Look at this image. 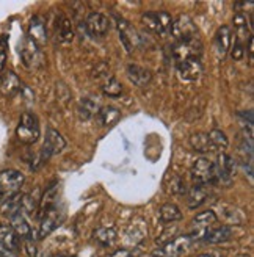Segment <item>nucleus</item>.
<instances>
[{
  "mask_svg": "<svg viewBox=\"0 0 254 257\" xmlns=\"http://www.w3.org/2000/svg\"><path fill=\"white\" fill-rule=\"evenodd\" d=\"M245 54H246L245 46L234 41V47H232V50H231V57H232V60H235V61L242 60V58L245 57Z\"/></svg>",
  "mask_w": 254,
  "mask_h": 257,
  "instance_id": "nucleus-33",
  "label": "nucleus"
},
{
  "mask_svg": "<svg viewBox=\"0 0 254 257\" xmlns=\"http://www.w3.org/2000/svg\"><path fill=\"white\" fill-rule=\"evenodd\" d=\"M19 54H21V58H22V63L25 64L27 68H40L43 64V54L40 47H38L30 38L27 36L25 40L22 41L21 47H19Z\"/></svg>",
  "mask_w": 254,
  "mask_h": 257,
  "instance_id": "nucleus-10",
  "label": "nucleus"
},
{
  "mask_svg": "<svg viewBox=\"0 0 254 257\" xmlns=\"http://www.w3.org/2000/svg\"><path fill=\"white\" fill-rule=\"evenodd\" d=\"M57 40L60 43H71L74 40L72 22L66 16H60V19L57 22Z\"/></svg>",
  "mask_w": 254,
  "mask_h": 257,
  "instance_id": "nucleus-25",
  "label": "nucleus"
},
{
  "mask_svg": "<svg viewBox=\"0 0 254 257\" xmlns=\"http://www.w3.org/2000/svg\"><path fill=\"white\" fill-rule=\"evenodd\" d=\"M207 138H209V143H210V149L212 151H224L227 146H229V140L224 135V132L218 131V128H213L207 134Z\"/></svg>",
  "mask_w": 254,
  "mask_h": 257,
  "instance_id": "nucleus-27",
  "label": "nucleus"
},
{
  "mask_svg": "<svg viewBox=\"0 0 254 257\" xmlns=\"http://www.w3.org/2000/svg\"><path fill=\"white\" fill-rule=\"evenodd\" d=\"M196 257H213L212 254H199V255H196Z\"/></svg>",
  "mask_w": 254,
  "mask_h": 257,
  "instance_id": "nucleus-39",
  "label": "nucleus"
},
{
  "mask_svg": "<svg viewBox=\"0 0 254 257\" xmlns=\"http://www.w3.org/2000/svg\"><path fill=\"white\" fill-rule=\"evenodd\" d=\"M192 179L195 184L199 185H209L217 182V170L215 163L206 157L198 159L192 166Z\"/></svg>",
  "mask_w": 254,
  "mask_h": 257,
  "instance_id": "nucleus-6",
  "label": "nucleus"
},
{
  "mask_svg": "<svg viewBox=\"0 0 254 257\" xmlns=\"http://www.w3.org/2000/svg\"><path fill=\"white\" fill-rule=\"evenodd\" d=\"M24 246H25V252H27L29 257H36L38 249H36V245H35V240L33 238L24 240Z\"/></svg>",
  "mask_w": 254,
  "mask_h": 257,
  "instance_id": "nucleus-35",
  "label": "nucleus"
},
{
  "mask_svg": "<svg viewBox=\"0 0 254 257\" xmlns=\"http://www.w3.org/2000/svg\"><path fill=\"white\" fill-rule=\"evenodd\" d=\"M21 210H22V195L21 193H16V195H13L0 202V213L4 216L11 218L16 213H19Z\"/></svg>",
  "mask_w": 254,
  "mask_h": 257,
  "instance_id": "nucleus-23",
  "label": "nucleus"
},
{
  "mask_svg": "<svg viewBox=\"0 0 254 257\" xmlns=\"http://www.w3.org/2000/svg\"><path fill=\"white\" fill-rule=\"evenodd\" d=\"M0 89H2V94L7 96V97H13L16 96L18 93H21L22 89V82L19 77L8 71L4 77H2V83H0Z\"/></svg>",
  "mask_w": 254,
  "mask_h": 257,
  "instance_id": "nucleus-19",
  "label": "nucleus"
},
{
  "mask_svg": "<svg viewBox=\"0 0 254 257\" xmlns=\"http://www.w3.org/2000/svg\"><path fill=\"white\" fill-rule=\"evenodd\" d=\"M116 27H118L119 38L127 52H132L134 49L140 47V44H142V36H140V33L131 22H127L125 19H118Z\"/></svg>",
  "mask_w": 254,
  "mask_h": 257,
  "instance_id": "nucleus-11",
  "label": "nucleus"
},
{
  "mask_svg": "<svg viewBox=\"0 0 254 257\" xmlns=\"http://www.w3.org/2000/svg\"><path fill=\"white\" fill-rule=\"evenodd\" d=\"M190 237L185 235H177L171 241L163 243L159 248L152 251V257H182L184 252L190 248Z\"/></svg>",
  "mask_w": 254,
  "mask_h": 257,
  "instance_id": "nucleus-7",
  "label": "nucleus"
},
{
  "mask_svg": "<svg viewBox=\"0 0 254 257\" xmlns=\"http://www.w3.org/2000/svg\"><path fill=\"white\" fill-rule=\"evenodd\" d=\"M207 199V185L195 184L187 190V205L190 209H198Z\"/></svg>",
  "mask_w": 254,
  "mask_h": 257,
  "instance_id": "nucleus-18",
  "label": "nucleus"
},
{
  "mask_svg": "<svg viewBox=\"0 0 254 257\" xmlns=\"http://www.w3.org/2000/svg\"><path fill=\"white\" fill-rule=\"evenodd\" d=\"M102 93L108 97H118L122 93V85L115 79V77H108L102 85Z\"/></svg>",
  "mask_w": 254,
  "mask_h": 257,
  "instance_id": "nucleus-31",
  "label": "nucleus"
},
{
  "mask_svg": "<svg viewBox=\"0 0 254 257\" xmlns=\"http://www.w3.org/2000/svg\"><path fill=\"white\" fill-rule=\"evenodd\" d=\"M99 104L96 100L90 99V97H85L80 100V104L77 107V113H79V118L86 121V119H91L94 114L99 113Z\"/></svg>",
  "mask_w": 254,
  "mask_h": 257,
  "instance_id": "nucleus-26",
  "label": "nucleus"
},
{
  "mask_svg": "<svg viewBox=\"0 0 254 257\" xmlns=\"http://www.w3.org/2000/svg\"><path fill=\"white\" fill-rule=\"evenodd\" d=\"M0 243L13 252L21 248V238L8 223H0Z\"/></svg>",
  "mask_w": 254,
  "mask_h": 257,
  "instance_id": "nucleus-17",
  "label": "nucleus"
},
{
  "mask_svg": "<svg viewBox=\"0 0 254 257\" xmlns=\"http://www.w3.org/2000/svg\"><path fill=\"white\" fill-rule=\"evenodd\" d=\"M177 72H179L181 79L187 82L198 80L202 74V63L199 58H187L177 63Z\"/></svg>",
  "mask_w": 254,
  "mask_h": 257,
  "instance_id": "nucleus-13",
  "label": "nucleus"
},
{
  "mask_svg": "<svg viewBox=\"0 0 254 257\" xmlns=\"http://www.w3.org/2000/svg\"><path fill=\"white\" fill-rule=\"evenodd\" d=\"M232 43V32L227 25H223L221 29H218L217 35H215V47H217L218 55H226L227 50L231 49Z\"/></svg>",
  "mask_w": 254,
  "mask_h": 257,
  "instance_id": "nucleus-22",
  "label": "nucleus"
},
{
  "mask_svg": "<svg viewBox=\"0 0 254 257\" xmlns=\"http://www.w3.org/2000/svg\"><path fill=\"white\" fill-rule=\"evenodd\" d=\"M29 38L38 46L43 47L47 43V30L46 24L41 16H33L29 25Z\"/></svg>",
  "mask_w": 254,
  "mask_h": 257,
  "instance_id": "nucleus-15",
  "label": "nucleus"
},
{
  "mask_svg": "<svg viewBox=\"0 0 254 257\" xmlns=\"http://www.w3.org/2000/svg\"><path fill=\"white\" fill-rule=\"evenodd\" d=\"M0 83H2V75H0Z\"/></svg>",
  "mask_w": 254,
  "mask_h": 257,
  "instance_id": "nucleus-40",
  "label": "nucleus"
},
{
  "mask_svg": "<svg viewBox=\"0 0 254 257\" xmlns=\"http://www.w3.org/2000/svg\"><path fill=\"white\" fill-rule=\"evenodd\" d=\"M40 215V227H38V238H46L61 224L65 212L58 204L50 205V207L38 212Z\"/></svg>",
  "mask_w": 254,
  "mask_h": 257,
  "instance_id": "nucleus-1",
  "label": "nucleus"
},
{
  "mask_svg": "<svg viewBox=\"0 0 254 257\" xmlns=\"http://www.w3.org/2000/svg\"><path fill=\"white\" fill-rule=\"evenodd\" d=\"M24 182L25 177L22 173L16 170H4L0 173V202L19 193Z\"/></svg>",
  "mask_w": 254,
  "mask_h": 257,
  "instance_id": "nucleus-4",
  "label": "nucleus"
},
{
  "mask_svg": "<svg viewBox=\"0 0 254 257\" xmlns=\"http://www.w3.org/2000/svg\"><path fill=\"white\" fill-rule=\"evenodd\" d=\"M188 141H190V146H192L193 151H196V152L204 154V152L212 151L210 149V143H209V138H207V134H202V132L193 134V135H190Z\"/></svg>",
  "mask_w": 254,
  "mask_h": 257,
  "instance_id": "nucleus-29",
  "label": "nucleus"
},
{
  "mask_svg": "<svg viewBox=\"0 0 254 257\" xmlns=\"http://www.w3.org/2000/svg\"><path fill=\"white\" fill-rule=\"evenodd\" d=\"M5 61H7V54H5V50H4L2 47H0V71L4 69Z\"/></svg>",
  "mask_w": 254,
  "mask_h": 257,
  "instance_id": "nucleus-37",
  "label": "nucleus"
},
{
  "mask_svg": "<svg viewBox=\"0 0 254 257\" xmlns=\"http://www.w3.org/2000/svg\"><path fill=\"white\" fill-rule=\"evenodd\" d=\"M10 220H11V224L10 226L15 229V232L18 234V237L21 238V241L33 238V235H32V227H30V224L27 221V216H25L22 212L16 213L15 216H11Z\"/></svg>",
  "mask_w": 254,
  "mask_h": 257,
  "instance_id": "nucleus-20",
  "label": "nucleus"
},
{
  "mask_svg": "<svg viewBox=\"0 0 254 257\" xmlns=\"http://www.w3.org/2000/svg\"><path fill=\"white\" fill-rule=\"evenodd\" d=\"M127 77H129V80L140 86V88H143V86H148L152 80V72L143 66H140V64H127Z\"/></svg>",
  "mask_w": 254,
  "mask_h": 257,
  "instance_id": "nucleus-16",
  "label": "nucleus"
},
{
  "mask_svg": "<svg viewBox=\"0 0 254 257\" xmlns=\"http://www.w3.org/2000/svg\"><path fill=\"white\" fill-rule=\"evenodd\" d=\"M137 252L132 249H127V248H118L115 249L111 254H108L107 257H135Z\"/></svg>",
  "mask_w": 254,
  "mask_h": 257,
  "instance_id": "nucleus-34",
  "label": "nucleus"
},
{
  "mask_svg": "<svg viewBox=\"0 0 254 257\" xmlns=\"http://www.w3.org/2000/svg\"><path fill=\"white\" fill-rule=\"evenodd\" d=\"M215 163V170H217V182H229L232 179L234 174V168H235V163L234 159L227 154H218V159Z\"/></svg>",
  "mask_w": 254,
  "mask_h": 257,
  "instance_id": "nucleus-14",
  "label": "nucleus"
},
{
  "mask_svg": "<svg viewBox=\"0 0 254 257\" xmlns=\"http://www.w3.org/2000/svg\"><path fill=\"white\" fill-rule=\"evenodd\" d=\"M159 218L160 221L165 223V224H171L174 221H179L182 220V212L179 210L176 204H171V202H167L163 204L160 210H159Z\"/></svg>",
  "mask_w": 254,
  "mask_h": 257,
  "instance_id": "nucleus-24",
  "label": "nucleus"
},
{
  "mask_svg": "<svg viewBox=\"0 0 254 257\" xmlns=\"http://www.w3.org/2000/svg\"><path fill=\"white\" fill-rule=\"evenodd\" d=\"M217 215H215L213 210H204L198 213L193 221H192V226H190V234H187L190 237V240H202L204 235L209 232L210 229H213L215 223H217Z\"/></svg>",
  "mask_w": 254,
  "mask_h": 257,
  "instance_id": "nucleus-5",
  "label": "nucleus"
},
{
  "mask_svg": "<svg viewBox=\"0 0 254 257\" xmlns=\"http://www.w3.org/2000/svg\"><path fill=\"white\" fill-rule=\"evenodd\" d=\"M99 116L105 127H111L119 121L121 111L115 107H104L102 110H99Z\"/></svg>",
  "mask_w": 254,
  "mask_h": 257,
  "instance_id": "nucleus-30",
  "label": "nucleus"
},
{
  "mask_svg": "<svg viewBox=\"0 0 254 257\" xmlns=\"http://www.w3.org/2000/svg\"><path fill=\"white\" fill-rule=\"evenodd\" d=\"M170 190L173 195H185L187 193V185L184 182V179L179 176H174L170 182Z\"/></svg>",
  "mask_w": 254,
  "mask_h": 257,
  "instance_id": "nucleus-32",
  "label": "nucleus"
},
{
  "mask_svg": "<svg viewBox=\"0 0 254 257\" xmlns=\"http://www.w3.org/2000/svg\"><path fill=\"white\" fill-rule=\"evenodd\" d=\"M142 22L149 32L156 35H165L171 29L173 18L167 11H148L142 15Z\"/></svg>",
  "mask_w": 254,
  "mask_h": 257,
  "instance_id": "nucleus-3",
  "label": "nucleus"
},
{
  "mask_svg": "<svg viewBox=\"0 0 254 257\" xmlns=\"http://www.w3.org/2000/svg\"><path fill=\"white\" fill-rule=\"evenodd\" d=\"M85 29L93 38L104 36L110 29V21L102 13H91L85 21Z\"/></svg>",
  "mask_w": 254,
  "mask_h": 257,
  "instance_id": "nucleus-12",
  "label": "nucleus"
},
{
  "mask_svg": "<svg viewBox=\"0 0 254 257\" xmlns=\"http://www.w3.org/2000/svg\"><path fill=\"white\" fill-rule=\"evenodd\" d=\"M94 240L100 246H111L116 240V232L111 227H97L94 230Z\"/></svg>",
  "mask_w": 254,
  "mask_h": 257,
  "instance_id": "nucleus-28",
  "label": "nucleus"
},
{
  "mask_svg": "<svg viewBox=\"0 0 254 257\" xmlns=\"http://www.w3.org/2000/svg\"><path fill=\"white\" fill-rule=\"evenodd\" d=\"M202 52V43L198 38H192V40H185V41H177L173 49L171 54L177 60V63L187 60V58H199Z\"/></svg>",
  "mask_w": 254,
  "mask_h": 257,
  "instance_id": "nucleus-9",
  "label": "nucleus"
},
{
  "mask_svg": "<svg viewBox=\"0 0 254 257\" xmlns=\"http://www.w3.org/2000/svg\"><path fill=\"white\" fill-rule=\"evenodd\" d=\"M232 238V229L229 226H220V227H213L204 235V240L209 245H221Z\"/></svg>",
  "mask_w": 254,
  "mask_h": 257,
  "instance_id": "nucleus-21",
  "label": "nucleus"
},
{
  "mask_svg": "<svg viewBox=\"0 0 254 257\" xmlns=\"http://www.w3.org/2000/svg\"><path fill=\"white\" fill-rule=\"evenodd\" d=\"M0 257H18V254L16 252H13V251H10V249H7L2 243H0Z\"/></svg>",
  "mask_w": 254,
  "mask_h": 257,
  "instance_id": "nucleus-36",
  "label": "nucleus"
},
{
  "mask_svg": "<svg viewBox=\"0 0 254 257\" xmlns=\"http://www.w3.org/2000/svg\"><path fill=\"white\" fill-rule=\"evenodd\" d=\"M170 32L177 41H185V40L196 38L198 27H196V24L193 22V19L190 18L188 15H181L179 18L173 21Z\"/></svg>",
  "mask_w": 254,
  "mask_h": 257,
  "instance_id": "nucleus-8",
  "label": "nucleus"
},
{
  "mask_svg": "<svg viewBox=\"0 0 254 257\" xmlns=\"http://www.w3.org/2000/svg\"><path fill=\"white\" fill-rule=\"evenodd\" d=\"M40 122H38V118L30 111H24L19 125L16 128V135L18 138L25 145H33L40 140Z\"/></svg>",
  "mask_w": 254,
  "mask_h": 257,
  "instance_id": "nucleus-2",
  "label": "nucleus"
},
{
  "mask_svg": "<svg viewBox=\"0 0 254 257\" xmlns=\"http://www.w3.org/2000/svg\"><path fill=\"white\" fill-rule=\"evenodd\" d=\"M252 52H254V38L251 36L248 40V55H249L251 60H252Z\"/></svg>",
  "mask_w": 254,
  "mask_h": 257,
  "instance_id": "nucleus-38",
  "label": "nucleus"
}]
</instances>
